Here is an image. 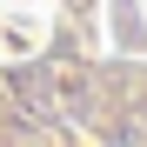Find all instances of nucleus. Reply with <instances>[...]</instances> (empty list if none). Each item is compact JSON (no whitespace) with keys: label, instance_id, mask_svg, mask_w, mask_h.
Returning <instances> with one entry per match:
<instances>
[{"label":"nucleus","instance_id":"nucleus-1","mask_svg":"<svg viewBox=\"0 0 147 147\" xmlns=\"http://www.w3.org/2000/svg\"><path fill=\"white\" fill-rule=\"evenodd\" d=\"M147 147V47L114 34V0H0V147Z\"/></svg>","mask_w":147,"mask_h":147}]
</instances>
